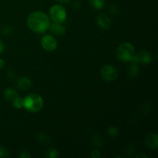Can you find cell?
Segmentation results:
<instances>
[{
  "mask_svg": "<svg viewBox=\"0 0 158 158\" xmlns=\"http://www.w3.org/2000/svg\"><path fill=\"white\" fill-rule=\"evenodd\" d=\"M17 85H18V87L22 90H27L32 86V82L29 77H20L17 81Z\"/></svg>",
  "mask_w": 158,
  "mask_h": 158,
  "instance_id": "obj_11",
  "label": "cell"
},
{
  "mask_svg": "<svg viewBox=\"0 0 158 158\" xmlns=\"http://www.w3.org/2000/svg\"><path fill=\"white\" fill-rule=\"evenodd\" d=\"M58 155L59 152L56 149H51L50 151H48L47 154H46V156L49 158H56V157H58Z\"/></svg>",
  "mask_w": 158,
  "mask_h": 158,
  "instance_id": "obj_17",
  "label": "cell"
},
{
  "mask_svg": "<svg viewBox=\"0 0 158 158\" xmlns=\"http://www.w3.org/2000/svg\"><path fill=\"white\" fill-rule=\"evenodd\" d=\"M100 75L105 81L112 82L117 77V69L111 65H104L100 69Z\"/></svg>",
  "mask_w": 158,
  "mask_h": 158,
  "instance_id": "obj_5",
  "label": "cell"
},
{
  "mask_svg": "<svg viewBox=\"0 0 158 158\" xmlns=\"http://www.w3.org/2000/svg\"><path fill=\"white\" fill-rule=\"evenodd\" d=\"M37 139L39 140V141L40 142H47L48 140H49V137H48L47 135H46V134H40L38 135V137H37Z\"/></svg>",
  "mask_w": 158,
  "mask_h": 158,
  "instance_id": "obj_19",
  "label": "cell"
},
{
  "mask_svg": "<svg viewBox=\"0 0 158 158\" xmlns=\"http://www.w3.org/2000/svg\"><path fill=\"white\" fill-rule=\"evenodd\" d=\"M4 49H5V46H4V43H2V42L0 40V54H2L3 52V51H4Z\"/></svg>",
  "mask_w": 158,
  "mask_h": 158,
  "instance_id": "obj_26",
  "label": "cell"
},
{
  "mask_svg": "<svg viewBox=\"0 0 158 158\" xmlns=\"http://www.w3.org/2000/svg\"><path fill=\"white\" fill-rule=\"evenodd\" d=\"M23 106L30 112H38L43 106V99L40 95L31 94L23 100Z\"/></svg>",
  "mask_w": 158,
  "mask_h": 158,
  "instance_id": "obj_2",
  "label": "cell"
},
{
  "mask_svg": "<svg viewBox=\"0 0 158 158\" xmlns=\"http://www.w3.org/2000/svg\"><path fill=\"white\" fill-rule=\"evenodd\" d=\"M91 6L96 9H101L105 6V0H89Z\"/></svg>",
  "mask_w": 158,
  "mask_h": 158,
  "instance_id": "obj_13",
  "label": "cell"
},
{
  "mask_svg": "<svg viewBox=\"0 0 158 158\" xmlns=\"http://www.w3.org/2000/svg\"><path fill=\"white\" fill-rule=\"evenodd\" d=\"M145 145L151 149H156L158 147V136L156 133L149 134L145 137Z\"/></svg>",
  "mask_w": 158,
  "mask_h": 158,
  "instance_id": "obj_9",
  "label": "cell"
},
{
  "mask_svg": "<svg viewBox=\"0 0 158 158\" xmlns=\"http://www.w3.org/2000/svg\"><path fill=\"white\" fill-rule=\"evenodd\" d=\"M90 156L93 158H99L100 157V153L97 150H93L90 154Z\"/></svg>",
  "mask_w": 158,
  "mask_h": 158,
  "instance_id": "obj_22",
  "label": "cell"
},
{
  "mask_svg": "<svg viewBox=\"0 0 158 158\" xmlns=\"http://www.w3.org/2000/svg\"><path fill=\"white\" fill-rule=\"evenodd\" d=\"M19 157L21 158H29L31 157V154L28 151H22L19 154Z\"/></svg>",
  "mask_w": 158,
  "mask_h": 158,
  "instance_id": "obj_23",
  "label": "cell"
},
{
  "mask_svg": "<svg viewBox=\"0 0 158 158\" xmlns=\"http://www.w3.org/2000/svg\"><path fill=\"white\" fill-rule=\"evenodd\" d=\"M107 133L111 137H117L119 134V131L115 127H110L107 129Z\"/></svg>",
  "mask_w": 158,
  "mask_h": 158,
  "instance_id": "obj_16",
  "label": "cell"
},
{
  "mask_svg": "<svg viewBox=\"0 0 158 158\" xmlns=\"http://www.w3.org/2000/svg\"><path fill=\"white\" fill-rule=\"evenodd\" d=\"M58 2L63 3V4H65V3H68L69 2V0H56Z\"/></svg>",
  "mask_w": 158,
  "mask_h": 158,
  "instance_id": "obj_28",
  "label": "cell"
},
{
  "mask_svg": "<svg viewBox=\"0 0 158 158\" xmlns=\"http://www.w3.org/2000/svg\"><path fill=\"white\" fill-rule=\"evenodd\" d=\"M96 19H97V23L98 26L103 29H109L112 24L111 19L105 13L99 14Z\"/></svg>",
  "mask_w": 158,
  "mask_h": 158,
  "instance_id": "obj_8",
  "label": "cell"
},
{
  "mask_svg": "<svg viewBox=\"0 0 158 158\" xmlns=\"http://www.w3.org/2000/svg\"><path fill=\"white\" fill-rule=\"evenodd\" d=\"M135 56L134 46L130 43H123L118 46L117 56L123 62H131Z\"/></svg>",
  "mask_w": 158,
  "mask_h": 158,
  "instance_id": "obj_3",
  "label": "cell"
},
{
  "mask_svg": "<svg viewBox=\"0 0 158 158\" xmlns=\"http://www.w3.org/2000/svg\"><path fill=\"white\" fill-rule=\"evenodd\" d=\"M4 98L8 101H13L16 97H19L18 93L16 92L15 89L13 88H7L6 90L4 91Z\"/></svg>",
  "mask_w": 158,
  "mask_h": 158,
  "instance_id": "obj_12",
  "label": "cell"
},
{
  "mask_svg": "<svg viewBox=\"0 0 158 158\" xmlns=\"http://www.w3.org/2000/svg\"><path fill=\"white\" fill-rule=\"evenodd\" d=\"M49 29L52 33L57 35H63L66 32V29H65L64 26L60 24V23H56V22H54L52 24L50 23Z\"/></svg>",
  "mask_w": 158,
  "mask_h": 158,
  "instance_id": "obj_10",
  "label": "cell"
},
{
  "mask_svg": "<svg viewBox=\"0 0 158 158\" xmlns=\"http://www.w3.org/2000/svg\"><path fill=\"white\" fill-rule=\"evenodd\" d=\"M12 104H13L14 107H15L16 109H21L23 106V100L19 97H16V98L12 101Z\"/></svg>",
  "mask_w": 158,
  "mask_h": 158,
  "instance_id": "obj_15",
  "label": "cell"
},
{
  "mask_svg": "<svg viewBox=\"0 0 158 158\" xmlns=\"http://www.w3.org/2000/svg\"><path fill=\"white\" fill-rule=\"evenodd\" d=\"M49 16L53 22L63 23L66 19V11L61 5H53L49 9Z\"/></svg>",
  "mask_w": 158,
  "mask_h": 158,
  "instance_id": "obj_4",
  "label": "cell"
},
{
  "mask_svg": "<svg viewBox=\"0 0 158 158\" xmlns=\"http://www.w3.org/2000/svg\"><path fill=\"white\" fill-rule=\"evenodd\" d=\"M93 142H94V144L97 145V146L98 147H100L103 144V141H102L101 138L99 137L98 136H94V137H93Z\"/></svg>",
  "mask_w": 158,
  "mask_h": 158,
  "instance_id": "obj_18",
  "label": "cell"
},
{
  "mask_svg": "<svg viewBox=\"0 0 158 158\" xmlns=\"http://www.w3.org/2000/svg\"><path fill=\"white\" fill-rule=\"evenodd\" d=\"M139 73V67L137 66V64L135 63H133V65H131L129 67L128 69V74L131 77L134 78V77H137Z\"/></svg>",
  "mask_w": 158,
  "mask_h": 158,
  "instance_id": "obj_14",
  "label": "cell"
},
{
  "mask_svg": "<svg viewBox=\"0 0 158 158\" xmlns=\"http://www.w3.org/2000/svg\"><path fill=\"white\" fill-rule=\"evenodd\" d=\"M12 30V29L11 26H5V27H3L2 30V32L5 35H8L9 34L11 33Z\"/></svg>",
  "mask_w": 158,
  "mask_h": 158,
  "instance_id": "obj_21",
  "label": "cell"
},
{
  "mask_svg": "<svg viewBox=\"0 0 158 158\" xmlns=\"http://www.w3.org/2000/svg\"><path fill=\"white\" fill-rule=\"evenodd\" d=\"M4 65H5V62L3 61L2 59H0V69H2L3 67H4Z\"/></svg>",
  "mask_w": 158,
  "mask_h": 158,
  "instance_id": "obj_27",
  "label": "cell"
},
{
  "mask_svg": "<svg viewBox=\"0 0 158 158\" xmlns=\"http://www.w3.org/2000/svg\"><path fill=\"white\" fill-rule=\"evenodd\" d=\"M27 25L33 32L43 33L49 29L50 20L45 12L35 11L29 15L27 19Z\"/></svg>",
  "mask_w": 158,
  "mask_h": 158,
  "instance_id": "obj_1",
  "label": "cell"
},
{
  "mask_svg": "<svg viewBox=\"0 0 158 158\" xmlns=\"http://www.w3.org/2000/svg\"><path fill=\"white\" fill-rule=\"evenodd\" d=\"M152 61V56L148 51L141 50L134 56V59L131 63L137 64L138 63H141L143 64H149Z\"/></svg>",
  "mask_w": 158,
  "mask_h": 158,
  "instance_id": "obj_7",
  "label": "cell"
},
{
  "mask_svg": "<svg viewBox=\"0 0 158 158\" xmlns=\"http://www.w3.org/2000/svg\"><path fill=\"white\" fill-rule=\"evenodd\" d=\"M72 6L75 9H80V2L78 0H74L72 3Z\"/></svg>",
  "mask_w": 158,
  "mask_h": 158,
  "instance_id": "obj_24",
  "label": "cell"
},
{
  "mask_svg": "<svg viewBox=\"0 0 158 158\" xmlns=\"http://www.w3.org/2000/svg\"><path fill=\"white\" fill-rule=\"evenodd\" d=\"M110 12H112V13H117L118 12V8L117 7V6H112L110 9Z\"/></svg>",
  "mask_w": 158,
  "mask_h": 158,
  "instance_id": "obj_25",
  "label": "cell"
},
{
  "mask_svg": "<svg viewBox=\"0 0 158 158\" xmlns=\"http://www.w3.org/2000/svg\"><path fill=\"white\" fill-rule=\"evenodd\" d=\"M42 47L47 52H52L57 47V41L52 35H45L41 39Z\"/></svg>",
  "mask_w": 158,
  "mask_h": 158,
  "instance_id": "obj_6",
  "label": "cell"
},
{
  "mask_svg": "<svg viewBox=\"0 0 158 158\" xmlns=\"http://www.w3.org/2000/svg\"><path fill=\"white\" fill-rule=\"evenodd\" d=\"M136 157H137V158H138V157H143V158H146V157H147V156L145 155V154H138V155L136 156Z\"/></svg>",
  "mask_w": 158,
  "mask_h": 158,
  "instance_id": "obj_29",
  "label": "cell"
},
{
  "mask_svg": "<svg viewBox=\"0 0 158 158\" xmlns=\"http://www.w3.org/2000/svg\"><path fill=\"white\" fill-rule=\"evenodd\" d=\"M9 156L7 150L3 147L0 146V157H7Z\"/></svg>",
  "mask_w": 158,
  "mask_h": 158,
  "instance_id": "obj_20",
  "label": "cell"
}]
</instances>
